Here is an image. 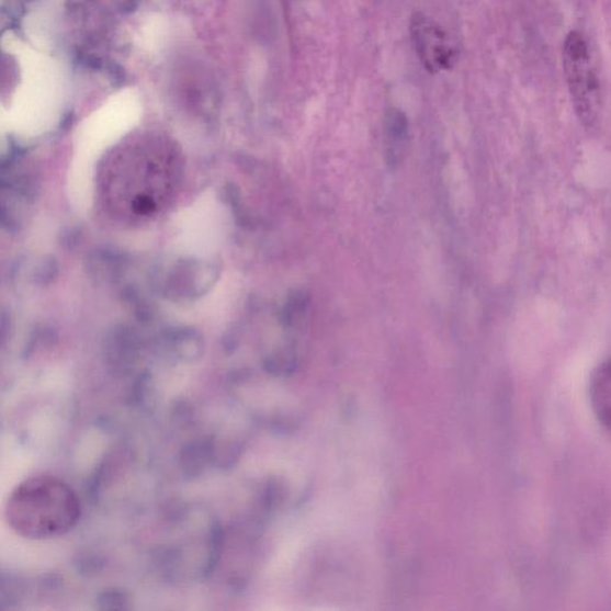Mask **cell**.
<instances>
[{"label":"cell","mask_w":611,"mask_h":611,"mask_svg":"<svg viewBox=\"0 0 611 611\" xmlns=\"http://www.w3.org/2000/svg\"><path fill=\"white\" fill-rule=\"evenodd\" d=\"M411 43L420 63L431 75L453 69L457 61V49L442 26L417 12L410 20Z\"/></svg>","instance_id":"4"},{"label":"cell","mask_w":611,"mask_h":611,"mask_svg":"<svg viewBox=\"0 0 611 611\" xmlns=\"http://www.w3.org/2000/svg\"><path fill=\"white\" fill-rule=\"evenodd\" d=\"M80 514L78 498L69 486L50 477L26 480L9 499L10 525L22 536L56 538L70 532Z\"/></svg>","instance_id":"2"},{"label":"cell","mask_w":611,"mask_h":611,"mask_svg":"<svg viewBox=\"0 0 611 611\" xmlns=\"http://www.w3.org/2000/svg\"><path fill=\"white\" fill-rule=\"evenodd\" d=\"M563 66L576 113L586 126H595L602 108L601 81L586 36L573 31L565 37Z\"/></svg>","instance_id":"3"},{"label":"cell","mask_w":611,"mask_h":611,"mask_svg":"<svg viewBox=\"0 0 611 611\" xmlns=\"http://www.w3.org/2000/svg\"><path fill=\"white\" fill-rule=\"evenodd\" d=\"M591 401L593 410L608 429L610 423V369L609 362L600 364L592 374Z\"/></svg>","instance_id":"6"},{"label":"cell","mask_w":611,"mask_h":611,"mask_svg":"<svg viewBox=\"0 0 611 611\" xmlns=\"http://www.w3.org/2000/svg\"><path fill=\"white\" fill-rule=\"evenodd\" d=\"M409 140V122L397 109H391L386 116L387 160L391 167H397L404 157V149Z\"/></svg>","instance_id":"5"},{"label":"cell","mask_w":611,"mask_h":611,"mask_svg":"<svg viewBox=\"0 0 611 611\" xmlns=\"http://www.w3.org/2000/svg\"><path fill=\"white\" fill-rule=\"evenodd\" d=\"M152 154L125 149L104 161L99 176L100 200L104 210L117 219H135L154 214L168 194L174 179L172 161L154 160Z\"/></svg>","instance_id":"1"}]
</instances>
